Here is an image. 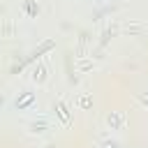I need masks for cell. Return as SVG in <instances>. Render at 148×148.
Listing matches in <instances>:
<instances>
[{
    "label": "cell",
    "mask_w": 148,
    "mask_h": 148,
    "mask_svg": "<svg viewBox=\"0 0 148 148\" xmlns=\"http://www.w3.org/2000/svg\"><path fill=\"white\" fill-rule=\"evenodd\" d=\"M58 111H60V116H62V120H67V111H65V106H62V104H58Z\"/></svg>",
    "instance_id": "cell-2"
},
{
    "label": "cell",
    "mask_w": 148,
    "mask_h": 148,
    "mask_svg": "<svg viewBox=\"0 0 148 148\" xmlns=\"http://www.w3.org/2000/svg\"><path fill=\"white\" fill-rule=\"evenodd\" d=\"M30 102H32V95H25L21 102H16V106H25V104H30Z\"/></svg>",
    "instance_id": "cell-1"
}]
</instances>
